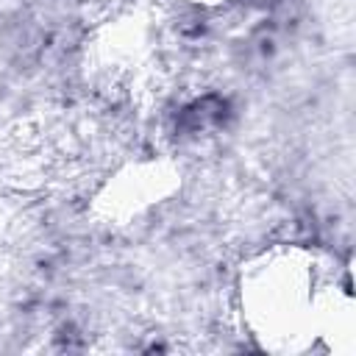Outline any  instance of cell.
<instances>
[{
    "label": "cell",
    "instance_id": "6da1fadb",
    "mask_svg": "<svg viewBox=\"0 0 356 356\" xmlns=\"http://www.w3.org/2000/svg\"><path fill=\"white\" fill-rule=\"evenodd\" d=\"M239 312L250 337L275 353L312 350L317 342L334 353L356 348L350 289L325 281L298 248L270 250L242 270Z\"/></svg>",
    "mask_w": 356,
    "mask_h": 356
},
{
    "label": "cell",
    "instance_id": "7a4b0ae2",
    "mask_svg": "<svg viewBox=\"0 0 356 356\" xmlns=\"http://www.w3.org/2000/svg\"><path fill=\"white\" fill-rule=\"evenodd\" d=\"M184 3H189V6H200V8H214V6H220V3H225V0H184Z\"/></svg>",
    "mask_w": 356,
    "mask_h": 356
}]
</instances>
